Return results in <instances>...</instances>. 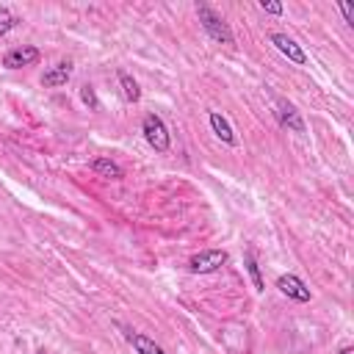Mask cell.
<instances>
[{"instance_id": "6da1fadb", "label": "cell", "mask_w": 354, "mask_h": 354, "mask_svg": "<svg viewBox=\"0 0 354 354\" xmlns=\"http://www.w3.org/2000/svg\"><path fill=\"white\" fill-rule=\"evenodd\" d=\"M196 17H199L202 30H205L213 41H218V44H235V36H232L230 25H227V22H224V17H221V14H216L207 3H199V6H196Z\"/></svg>"}, {"instance_id": "7a4b0ae2", "label": "cell", "mask_w": 354, "mask_h": 354, "mask_svg": "<svg viewBox=\"0 0 354 354\" xmlns=\"http://www.w3.org/2000/svg\"><path fill=\"white\" fill-rule=\"evenodd\" d=\"M141 133H144L147 144H149L155 152H169V147H171V136H169L166 122H163L158 113H147V116H144V122H141Z\"/></svg>"}, {"instance_id": "3957f363", "label": "cell", "mask_w": 354, "mask_h": 354, "mask_svg": "<svg viewBox=\"0 0 354 354\" xmlns=\"http://www.w3.org/2000/svg\"><path fill=\"white\" fill-rule=\"evenodd\" d=\"M224 263H227L224 249H205L188 260V268H191V274H216Z\"/></svg>"}, {"instance_id": "277c9868", "label": "cell", "mask_w": 354, "mask_h": 354, "mask_svg": "<svg viewBox=\"0 0 354 354\" xmlns=\"http://www.w3.org/2000/svg\"><path fill=\"white\" fill-rule=\"evenodd\" d=\"M41 61V53L39 47L33 44H22V47H11L6 55H3V66L6 69H22V66H33Z\"/></svg>"}, {"instance_id": "5b68a950", "label": "cell", "mask_w": 354, "mask_h": 354, "mask_svg": "<svg viewBox=\"0 0 354 354\" xmlns=\"http://www.w3.org/2000/svg\"><path fill=\"white\" fill-rule=\"evenodd\" d=\"M274 116H277V122H279L282 127H288V130H293V133H304V119H301V113L296 111L293 102L277 97V100H274Z\"/></svg>"}, {"instance_id": "8992f818", "label": "cell", "mask_w": 354, "mask_h": 354, "mask_svg": "<svg viewBox=\"0 0 354 354\" xmlns=\"http://www.w3.org/2000/svg\"><path fill=\"white\" fill-rule=\"evenodd\" d=\"M277 288H279L282 296H288V299H293V301H301V304L313 299L310 288H307L304 279H299L296 274H282V277H277Z\"/></svg>"}, {"instance_id": "52a82bcc", "label": "cell", "mask_w": 354, "mask_h": 354, "mask_svg": "<svg viewBox=\"0 0 354 354\" xmlns=\"http://www.w3.org/2000/svg\"><path fill=\"white\" fill-rule=\"evenodd\" d=\"M72 72H75L72 61H55L53 66H47V69H44V75H41V86H44V88L66 86V83H69V77H72Z\"/></svg>"}, {"instance_id": "ba28073f", "label": "cell", "mask_w": 354, "mask_h": 354, "mask_svg": "<svg viewBox=\"0 0 354 354\" xmlns=\"http://www.w3.org/2000/svg\"><path fill=\"white\" fill-rule=\"evenodd\" d=\"M271 44L288 58V61H293V64H307V55H304V50L288 36V33H271Z\"/></svg>"}, {"instance_id": "9c48e42d", "label": "cell", "mask_w": 354, "mask_h": 354, "mask_svg": "<svg viewBox=\"0 0 354 354\" xmlns=\"http://www.w3.org/2000/svg\"><path fill=\"white\" fill-rule=\"evenodd\" d=\"M124 337L136 348V354H166V348L160 343H155L152 337H147V335H141L136 329H124Z\"/></svg>"}, {"instance_id": "30bf717a", "label": "cell", "mask_w": 354, "mask_h": 354, "mask_svg": "<svg viewBox=\"0 0 354 354\" xmlns=\"http://www.w3.org/2000/svg\"><path fill=\"white\" fill-rule=\"evenodd\" d=\"M210 127H213V133H216V138H221L227 147H235L238 144V138H235V133H232V124L227 122V116H221L218 111H210Z\"/></svg>"}, {"instance_id": "8fae6325", "label": "cell", "mask_w": 354, "mask_h": 354, "mask_svg": "<svg viewBox=\"0 0 354 354\" xmlns=\"http://www.w3.org/2000/svg\"><path fill=\"white\" fill-rule=\"evenodd\" d=\"M91 169H94L97 174H102V177H111V180H122V177H124V169H122L116 160H111V158H97V160L91 163Z\"/></svg>"}, {"instance_id": "7c38bea8", "label": "cell", "mask_w": 354, "mask_h": 354, "mask_svg": "<svg viewBox=\"0 0 354 354\" xmlns=\"http://www.w3.org/2000/svg\"><path fill=\"white\" fill-rule=\"evenodd\" d=\"M119 86H122V94H124L127 102H138V100H141V88H138V83H136L127 72H119Z\"/></svg>"}, {"instance_id": "4fadbf2b", "label": "cell", "mask_w": 354, "mask_h": 354, "mask_svg": "<svg viewBox=\"0 0 354 354\" xmlns=\"http://www.w3.org/2000/svg\"><path fill=\"white\" fill-rule=\"evenodd\" d=\"M243 263H246V271H249V277H252L254 290H263V288H266V282H263V277H260V266H257V260H254V252H252V249H246Z\"/></svg>"}, {"instance_id": "5bb4252c", "label": "cell", "mask_w": 354, "mask_h": 354, "mask_svg": "<svg viewBox=\"0 0 354 354\" xmlns=\"http://www.w3.org/2000/svg\"><path fill=\"white\" fill-rule=\"evenodd\" d=\"M17 22H19V17H17L8 6H0V36H6L8 30H14Z\"/></svg>"}, {"instance_id": "9a60e30c", "label": "cell", "mask_w": 354, "mask_h": 354, "mask_svg": "<svg viewBox=\"0 0 354 354\" xmlns=\"http://www.w3.org/2000/svg\"><path fill=\"white\" fill-rule=\"evenodd\" d=\"M80 100H83L91 111H97V108H100V100H97V94H94V86H88V83L80 88Z\"/></svg>"}, {"instance_id": "2e32d148", "label": "cell", "mask_w": 354, "mask_h": 354, "mask_svg": "<svg viewBox=\"0 0 354 354\" xmlns=\"http://www.w3.org/2000/svg\"><path fill=\"white\" fill-rule=\"evenodd\" d=\"M337 8H340V14H343L346 25H354V6H351V3H340Z\"/></svg>"}, {"instance_id": "e0dca14e", "label": "cell", "mask_w": 354, "mask_h": 354, "mask_svg": "<svg viewBox=\"0 0 354 354\" xmlns=\"http://www.w3.org/2000/svg\"><path fill=\"white\" fill-rule=\"evenodd\" d=\"M260 8H263L266 14H274V17H279V14H282V6H279V3H268V0H260Z\"/></svg>"}, {"instance_id": "ac0fdd59", "label": "cell", "mask_w": 354, "mask_h": 354, "mask_svg": "<svg viewBox=\"0 0 354 354\" xmlns=\"http://www.w3.org/2000/svg\"><path fill=\"white\" fill-rule=\"evenodd\" d=\"M340 354H354V348H351V346H343V348H340Z\"/></svg>"}, {"instance_id": "d6986e66", "label": "cell", "mask_w": 354, "mask_h": 354, "mask_svg": "<svg viewBox=\"0 0 354 354\" xmlns=\"http://www.w3.org/2000/svg\"><path fill=\"white\" fill-rule=\"evenodd\" d=\"M39 354H47V351H44V348H41V351H39Z\"/></svg>"}]
</instances>
